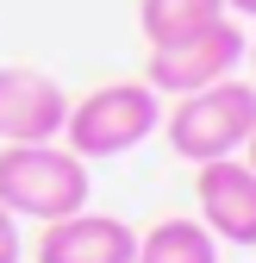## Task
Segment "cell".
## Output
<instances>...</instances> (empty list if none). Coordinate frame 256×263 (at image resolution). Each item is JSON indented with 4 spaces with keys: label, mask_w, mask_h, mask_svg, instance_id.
Wrapping results in <instances>:
<instances>
[{
    "label": "cell",
    "mask_w": 256,
    "mask_h": 263,
    "mask_svg": "<svg viewBox=\"0 0 256 263\" xmlns=\"http://www.w3.org/2000/svg\"><path fill=\"white\" fill-rule=\"evenodd\" d=\"M169 138V151L181 163H212V157H238L256 132V82H212V88H194V94H175V107L156 125Z\"/></svg>",
    "instance_id": "obj_1"
},
{
    "label": "cell",
    "mask_w": 256,
    "mask_h": 263,
    "mask_svg": "<svg viewBox=\"0 0 256 263\" xmlns=\"http://www.w3.org/2000/svg\"><path fill=\"white\" fill-rule=\"evenodd\" d=\"M88 163L69 144H0V207L13 219H62L88 207Z\"/></svg>",
    "instance_id": "obj_2"
},
{
    "label": "cell",
    "mask_w": 256,
    "mask_h": 263,
    "mask_svg": "<svg viewBox=\"0 0 256 263\" xmlns=\"http://www.w3.org/2000/svg\"><path fill=\"white\" fill-rule=\"evenodd\" d=\"M156 125H163V94H156L150 82H106V88L81 94V101H69L62 144H69L81 163L125 157V151H138Z\"/></svg>",
    "instance_id": "obj_3"
},
{
    "label": "cell",
    "mask_w": 256,
    "mask_h": 263,
    "mask_svg": "<svg viewBox=\"0 0 256 263\" xmlns=\"http://www.w3.org/2000/svg\"><path fill=\"white\" fill-rule=\"evenodd\" d=\"M238 63H244V25L219 19V25L194 31V38H181V44L150 50L144 82L156 94H194V88H212V82L238 76Z\"/></svg>",
    "instance_id": "obj_4"
},
{
    "label": "cell",
    "mask_w": 256,
    "mask_h": 263,
    "mask_svg": "<svg viewBox=\"0 0 256 263\" xmlns=\"http://www.w3.org/2000/svg\"><path fill=\"white\" fill-rule=\"evenodd\" d=\"M194 201H200V226L219 238V245H238L250 251L256 245V170L244 157H212V163H194Z\"/></svg>",
    "instance_id": "obj_5"
},
{
    "label": "cell",
    "mask_w": 256,
    "mask_h": 263,
    "mask_svg": "<svg viewBox=\"0 0 256 263\" xmlns=\"http://www.w3.org/2000/svg\"><path fill=\"white\" fill-rule=\"evenodd\" d=\"M69 119V94L44 69H0V144H44L62 138Z\"/></svg>",
    "instance_id": "obj_6"
},
{
    "label": "cell",
    "mask_w": 256,
    "mask_h": 263,
    "mask_svg": "<svg viewBox=\"0 0 256 263\" xmlns=\"http://www.w3.org/2000/svg\"><path fill=\"white\" fill-rule=\"evenodd\" d=\"M138 257V232L113 213H62L44 219L38 232V263H132Z\"/></svg>",
    "instance_id": "obj_7"
},
{
    "label": "cell",
    "mask_w": 256,
    "mask_h": 263,
    "mask_svg": "<svg viewBox=\"0 0 256 263\" xmlns=\"http://www.w3.org/2000/svg\"><path fill=\"white\" fill-rule=\"evenodd\" d=\"M219 19H225V0H138V25H144L150 50L181 44V38H194V31L219 25Z\"/></svg>",
    "instance_id": "obj_8"
},
{
    "label": "cell",
    "mask_w": 256,
    "mask_h": 263,
    "mask_svg": "<svg viewBox=\"0 0 256 263\" xmlns=\"http://www.w3.org/2000/svg\"><path fill=\"white\" fill-rule=\"evenodd\" d=\"M132 263H219V238L206 232L200 219H156L150 232L138 238Z\"/></svg>",
    "instance_id": "obj_9"
},
{
    "label": "cell",
    "mask_w": 256,
    "mask_h": 263,
    "mask_svg": "<svg viewBox=\"0 0 256 263\" xmlns=\"http://www.w3.org/2000/svg\"><path fill=\"white\" fill-rule=\"evenodd\" d=\"M0 263H19V219L0 207Z\"/></svg>",
    "instance_id": "obj_10"
},
{
    "label": "cell",
    "mask_w": 256,
    "mask_h": 263,
    "mask_svg": "<svg viewBox=\"0 0 256 263\" xmlns=\"http://www.w3.org/2000/svg\"><path fill=\"white\" fill-rule=\"evenodd\" d=\"M225 7H231L238 19H256V0H225Z\"/></svg>",
    "instance_id": "obj_11"
},
{
    "label": "cell",
    "mask_w": 256,
    "mask_h": 263,
    "mask_svg": "<svg viewBox=\"0 0 256 263\" xmlns=\"http://www.w3.org/2000/svg\"><path fill=\"white\" fill-rule=\"evenodd\" d=\"M238 157H244V163H250V170H256V132H250V144H244Z\"/></svg>",
    "instance_id": "obj_12"
},
{
    "label": "cell",
    "mask_w": 256,
    "mask_h": 263,
    "mask_svg": "<svg viewBox=\"0 0 256 263\" xmlns=\"http://www.w3.org/2000/svg\"><path fill=\"white\" fill-rule=\"evenodd\" d=\"M244 63H250V76H256V38H244Z\"/></svg>",
    "instance_id": "obj_13"
}]
</instances>
